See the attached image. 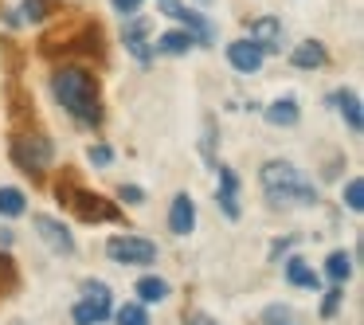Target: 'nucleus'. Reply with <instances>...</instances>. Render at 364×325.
I'll return each instance as SVG.
<instances>
[{
	"label": "nucleus",
	"instance_id": "423d86ee",
	"mask_svg": "<svg viewBox=\"0 0 364 325\" xmlns=\"http://www.w3.org/2000/svg\"><path fill=\"white\" fill-rule=\"evenodd\" d=\"M262 59H267V51H262L259 43H251V40L228 43V63L235 67L239 75H259L262 71Z\"/></svg>",
	"mask_w": 364,
	"mask_h": 325
},
{
	"label": "nucleus",
	"instance_id": "39448f33",
	"mask_svg": "<svg viewBox=\"0 0 364 325\" xmlns=\"http://www.w3.org/2000/svg\"><path fill=\"white\" fill-rule=\"evenodd\" d=\"M32 223H36V231H40V239L51 247L55 255H75V235L67 231V223H59L55 215H32Z\"/></svg>",
	"mask_w": 364,
	"mask_h": 325
},
{
	"label": "nucleus",
	"instance_id": "393cba45",
	"mask_svg": "<svg viewBox=\"0 0 364 325\" xmlns=\"http://www.w3.org/2000/svg\"><path fill=\"white\" fill-rule=\"evenodd\" d=\"M341 298H345V294H341V286H333V290L325 294V306H321V317H333V314H337Z\"/></svg>",
	"mask_w": 364,
	"mask_h": 325
},
{
	"label": "nucleus",
	"instance_id": "cd10ccee",
	"mask_svg": "<svg viewBox=\"0 0 364 325\" xmlns=\"http://www.w3.org/2000/svg\"><path fill=\"white\" fill-rule=\"evenodd\" d=\"M184 325H220L212 314H204V309H192V314H184Z\"/></svg>",
	"mask_w": 364,
	"mask_h": 325
},
{
	"label": "nucleus",
	"instance_id": "2eb2a0df",
	"mask_svg": "<svg viewBox=\"0 0 364 325\" xmlns=\"http://www.w3.org/2000/svg\"><path fill=\"white\" fill-rule=\"evenodd\" d=\"M333 102L341 106L348 129H353V134H360V129H364V118H360V98H356V90H337V95H333Z\"/></svg>",
	"mask_w": 364,
	"mask_h": 325
},
{
	"label": "nucleus",
	"instance_id": "4be33fe9",
	"mask_svg": "<svg viewBox=\"0 0 364 325\" xmlns=\"http://www.w3.org/2000/svg\"><path fill=\"white\" fill-rule=\"evenodd\" d=\"M345 204H348V212H360L364 208V181L360 176H353V181L345 184Z\"/></svg>",
	"mask_w": 364,
	"mask_h": 325
},
{
	"label": "nucleus",
	"instance_id": "1a4fd4ad",
	"mask_svg": "<svg viewBox=\"0 0 364 325\" xmlns=\"http://www.w3.org/2000/svg\"><path fill=\"white\" fill-rule=\"evenodd\" d=\"M251 43H259L262 51H278L282 48V24H278L274 16L251 20Z\"/></svg>",
	"mask_w": 364,
	"mask_h": 325
},
{
	"label": "nucleus",
	"instance_id": "aec40b11",
	"mask_svg": "<svg viewBox=\"0 0 364 325\" xmlns=\"http://www.w3.org/2000/svg\"><path fill=\"white\" fill-rule=\"evenodd\" d=\"M325 275L333 278V286H341L348 275H353V255H345V251H333L329 259H325Z\"/></svg>",
	"mask_w": 364,
	"mask_h": 325
},
{
	"label": "nucleus",
	"instance_id": "f03ea898",
	"mask_svg": "<svg viewBox=\"0 0 364 325\" xmlns=\"http://www.w3.org/2000/svg\"><path fill=\"white\" fill-rule=\"evenodd\" d=\"M259 181H262V192H267L274 204H282V200H294V204H317L314 181H306L301 169L290 165V161H267L262 173H259Z\"/></svg>",
	"mask_w": 364,
	"mask_h": 325
},
{
	"label": "nucleus",
	"instance_id": "4468645a",
	"mask_svg": "<svg viewBox=\"0 0 364 325\" xmlns=\"http://www.w3.org/2000/svg\"><path fill=\"white\" fill-rule=\"evenodd\" d=\"M75 325H102L110 317V302H98V298H82L79 306L71 309Z\"/></svg>",
	"mask_w": 364,
	"mask_h": 325
},
{
	"label": "nucleus",
	"instance_id": "20e7f679",
	"mask_svg": "<svg viewBox=\"0 0 364 325\" xmlns=\"http://www.w3.org/2000/svg\"><path fill=\"white\" fill-rule=\"evenodd\" d=\"M106 255L114 262H122V267H149L157 259V243L145 235H114L106 243Z\"/></svg>",
	"mask_w": 364,
	"mask_h": 325
},
{
	"label": "nucleus",
	"instance_id": "b1692460",
	"mask_svg": "<svg viewBox=\"0 0 364 325\" xmlns=\"http://www.w3.org/2000/svg\"><path fill=\"white\" fill-rule=\"evenodd\" d=\"M87 157H90V165H110V161H114V149H110V145H90Z\"/></svg>",
	"mask_w": 364,
	"mask_h": 325
},
{
	"label": "nucleus",
	"instance_id": "f3484780",
	"mask_svg": "<svg viewBox=\"0 0 364 325\" xmlns=\"http://www.w3.org/2000/svg\"><path fill=\"white\" fill-rule=\"evenodd\" d=\"M286 282L301 286V290H317V270L306 267L301 259H286Z\"/></svg>",
	"mask_w": 364,
	"mask_h": 325
},
{
	"label": "nucleus",
	"instance_id": "412c9836",
	"mask_svg": "<svg viewBox=\"0 0 364 325\" xmlns=\"http://www.w3.org/2000/svg\"><path fill=\"white\" fill-rule=\"evenodd\" d=\"M114 317H118V325H149V314H145L141 302H126Z\"/></svg>",
	"mask_w": 364,
	"mask_h": 325
},
{
	"label": "nucleus",
	"instance_id": "a211bd4d",
	"mask_svg": "<svg viewBox=\"0 0 364 325\" xmlns=\"http://www.w3.org/2000/svg\"><path fill=\"white\" fill-rule=\"evenodd\" d=\"M24 212H28L24 192L12 188V184H4V188H0V215H4V220H16V215H24Z\"/></svg>",
	"mask_w": 364,
	"mask_h": 325
},
{
	"label": "nucleus",
	"instance_id": "a878e982",
	"mask_svg": "<svg viewBox=\"0 0 364 325\" xmlns=\"http://www.w3.org/2000/svg\"><path fill=\"white\" fill-rule=\"evenodd\" d=\"M118 196L126 200V204H145V192L137 188V184H122V188H118Z\"/></svg>",
	"mask_w": 364,
	"mask_h": 325
},
{
	"label": "nucleus",
	"instance_id": "5701e85b",
	"mask_svg": "<svg viewBox=\"0 0 364 325\" xmlns=\"http://www.w3.org/2000/svg\"><path fill=\"white\" fill-rule=\"evenodd\" d=\"M48 16V0H24V20L28 24H40Z\"/></svg>",
	"mask_w": 364,
	"mask_h": 325
},
{
	"label": "nucleus",
	"instance_id": "6e6552de",
	"mask_svg": "<svg viewBox=\"0 0 364 325\" xmlns=\"http://www.w3.org/2000/svg\"><path fill=\"white\" fill-rule=\"evenodd\" d=\"M67 204H71L75 212L82 215V220H118V208L106 204L102 196H90V192H79V196L67 200Z\"/></svg>",
	"mask_w": 364,
	"mask_h": 325
},
{
	"label": "nucleus",
	"instance_id": "c85d7f7f",
	"mask_svg": "<svg viewBox=\"0 0 364 325\" xmlns=\"http://www.w3.org/2000/svg\"><path fill=\"white\" fill-rule=\"evenodd\" d=\"M114 12H122V16H134L137 9H141V0H110Z\"/></svg>",
	"mask_w": 364,
	"mask_h": 325
},
{
	"label": "nucleus",
	"instance_id": "c756f323",
	"mask_svg": "<svg viewBox=\"0 0 364 325\" xmlns=\"http://www.w3.org/2000/svg\"><path fill=\"white\" fill-rule=\"evenodd\" d=\"M286 317H290V309H286V306H270L267 309V321H286Z\"/></svg>",
	"mask_w": 364,
	"mask_h": 325
},
{
	"label": "nucleus",
	"instance_id": "dca6fc26",
	"mask_svg": "<svg viewBox=\"0 0 364 325\" xmlns=\"http://www.w3.org/2000/svg\"><path fill=\"white\" fill-rule=\"evenodd\" d=\"M134 294L141 298V306H153V302H165L168 298V282H165V278H157V275H145V278H137Z\"/></svg>",
	"mask_w": 364,
	"mask_h": 325
},
{
	"label": "nucleus",
	"instance_id": "7c9ffc66",
	"mask_svg": "<svg viewBox=\"0 0 364 325\" xmlns=\"http://www.w3.org/2000/svg\"><path fill=\"white\" fill-rule=\"evenodd\" d=\"M0 247H12V231H0Z\"/></svg>",
	"mask_w": 364,
	"mask_h": 325
},
{
	"label": "nucleus",
	"instance_id": "f257e3e1",
	"mask_svg": "<svg viewBox=\"0 0 364 325\" xmlns=\"http://www.w3.org/2000/svg\"><path fill=\"white\" fill-rule=\"evenodd\" d=\"M51 95L55 102L71 114L79 126H98L102 122V106H98V82L82 67H59L51 75Z\"/></svg>",
	"mask_w": 364,
	"mask_h": 325
},
{
	"label": "nucleus",
	"instance_id": "2f4dec72",
	"mask_svg": "<svg viewBox=\"0 0 364 325\" xmlns=\"http://www.w3.org/2000/svg\"><path fill=\"white\" fill-rule=\"evenodd\" d=\"M16 325H20V321H16Z\"/></svg>",
	"mask_w": 364,
	"mask_h": 325
},
{
	"label": "nucleus",
	"instance_id": "9d476101",
	"mask_svg": "<svg viewBox=\"0 0 364 325\" xmlns=\"http://www.w3.org/2000/svg\"><path fill=\"white\" fill-rule=\"evenodd\" d=\"M235 192H239L235 173H231L228 165H220V192H215V204L223 208V215H228V220H239V200H235Z\"/></svg>",
	"mask_w": 364,
	"mask_h": 325
},
{
	"label": "nucleus",
	"instance_id": "bb28decb",
	"mask_svg": "<svg viewBox=\"0 0 364 325\" xmlns=\"http://www.w3.org/2000/svg\"><path fill=\"white\" fill-rule=\"evenodd\" d=\"M82 294H87V298H98V302H110V286L106 282H87Z\"/></svg>",
	"mask_w": 364,
	"mask_h": 325
},
{
	"label": "nucleus",
	"instance_id": "9b49d317",
	"mask_svg": "<svg viewBox=\"0 0 364 325\" xmlns=\"http://www.w3.org/2000/svg\"><path fill=\"white\" fill-rule=\"evenodd\" d=\"M192 43H196V40H192L184 28H173V32L157 36V43H153V55H188Z\"/></svg>",
	"mask_w": 364,
	"mask_h": 325
},
{
	"label": "nucleus",
	"instance_id": "0eeeda50",
	"mask_svg": "<svg viewBox=\"0 0 364 325\" xmlns=\"http://www.w3.org/2000/svg\"><path fill=\"white\" fill-rule=\"evenodd\" d=\"M192 228H196V204H192L188 192H176L173 208H168V231L173 235H188Z\"/></svg>",
	"mask_w": 364,
	"mask_h": 325
},
{
	"label": "nucleus",
	"instance_id": "f8f14e48",
	"mask_svg": "<svg viewBox=\"0 0 364 325\" xmlns=\"http://www.w3.org/2000/svg\"><path fill=\"white\" fill-rule=\"evenodd\" d=\"M325 48L317 40H306V43H298V48L290 51V63L298 67V71H314V67H325Z\"/></svg>",
	"mask_w": 364,
	"mask_h": 325
},
{
	"label": "nucleus",
	"instance_id": "ddd939ff",
	"mask_svg": "<svg viewBox=\"0 0 364 325\" xmlns=\"http://www.w3.org/2000/svg\"><path fill=\"white\" fill-rule=\"evenodd\" d=\"M298 118H301V110H298V98L294 95H286V98H278V102H270L267 106V122L270 126H298Z\"/></svg>",
	"mask_w": 364,
	"mask_h": 325
},
{
	"label": "nucleus",
	"instance_id": "6ab92c4d",
	"mask_svg": "<svg viewBox=\"0 0 364 325\" xmlns=\"http://www.w3.org/2000/svg\"><path fill=\"white\" fill-rule=\"evenodd\" d=\"M145 32H149V20H134V24L126 28V48L134 51L137 59H149L153 51L145 48Z\"/></svg>",
	"mask_w": 364,
	"mask_h": 325
},
{
	"label": "nucleus",
	"instance_id": "7ed1b4c3",
	"mask_svg": "<svg viewBox=\"0 0 364 325\" xmlns=\"http://www.w3.org/2000/svg\"><path fill=\"white\" fill-rule=\"evenodd\" d=\"M12 161H16L24 173H43V169H51V161H55V145L43 134H24V137L12 142Z\"/></svg>",
	"mask_w": 364,
	"mask_h": 325
}]
</instances>
